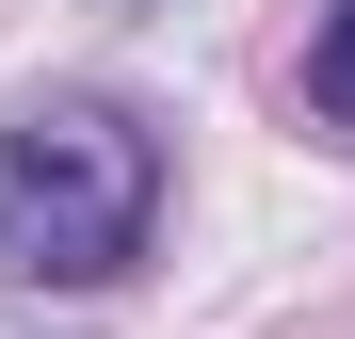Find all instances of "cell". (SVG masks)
I'll list each match as a JSON object with an SVG mask.
<instances>
[{
    "instance_id": "obj_2",
    "label": "cell",
    "mask_w": 355,
    "mask_h": 339,
    "mask_svg": "<svg viewBox=\"0 0 355 339\" xmlns=\"http://www.w3.org/2000/svg\"><path fill=\"white\" fill-rule=\"evenodd\" d=\"M307 113L355 130V0H323V33H307Z\"/></svg>"
},
{
    "instance_id": "obj_1",
    "label": "cell",
    "mask_w": 355,
    "mask_h": 339,
    "mask_svg": "<svg viewBox=\"0 0 355 339\" xmlns=\"http://www.w3.org/2000/svg\"><path fill=\"white\" fill-rule=\"evenodd\" d=\"M162 226V146L130 97H17L0 113V275L17 291H113Z\"/></svg>"
}]
</instances>
